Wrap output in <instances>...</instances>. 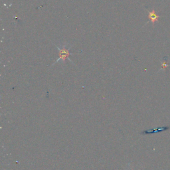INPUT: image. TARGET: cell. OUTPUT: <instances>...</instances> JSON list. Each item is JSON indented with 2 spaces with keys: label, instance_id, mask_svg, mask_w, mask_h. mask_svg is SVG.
Instances as JSON below:
<instances>
[{
  "label": "cell",
  "instance_id": "cell-1",
  "mask_svg": "<svg viewBox=\"0 0 170 170\" xmlns=\"http://www.w3.org/2000/svg\"><path fill=\"white\" fill-rule=\"evenodd\" d=\"M66 44H63L62 45L58 46L56 45V47H57L58 51H59V58H58L57 60L53 63V65H55L56 63H59L60 61H62L63 63H65V60L67 59H69V56L70 55H72V53H70V47H67Z\"/></svg>",
  "mask_w": 170,
  "mask_h": 170
},
{
  "label": "cell",
  "instance_id": "cell-2",
  "mask_svg": "<svg viewBox=\"0 0 170 170\" xmlns=\"http://www.w3.org/2000/svg\"><path fill=\"white\" fill-rule=\"evenodd\" d=\"M169 129H170L169 126H163V127H159L155 130L150 129V130H148L144 131V132H142V133H144V134H149V133H154L163 132V131H166V130H169Z\"/></svg>",
  "mask_w": 170,
  "mask_h": 170
},
{
  "label": "cell",
  "instance_id": "cell-3",
  "mask_svg": "<svg viewBox=\"0 0 170 170\" xmlns=\"http://www.w3.org/2000/svg\"><path fill=\"white\" fill-rule=\"evenodd\" d=\"M148 18H149L150 21L152 23L153 25H154L155 22L158 21L159 15H157L154 9H153L151 11H148Z\"/></svg>",
  "mask_w": 170,
  "mask_h": 170
},
{
  "label": "cell",
  "instance_id": "cell-4",
  "mask_svg": "<svg viewBox=\"0 0 170 170\" xmlns=\"http://www.w3.org/2000/svg\"><path fill=\"white\" fill-rule=\"evenodd\" d=\"M167 67H168V65H167L166 63H162V69L165 70L166 69H167Z\"/></svg>",
  "mask_w": 170,
  "mask_h": 170
}]
</instances>
